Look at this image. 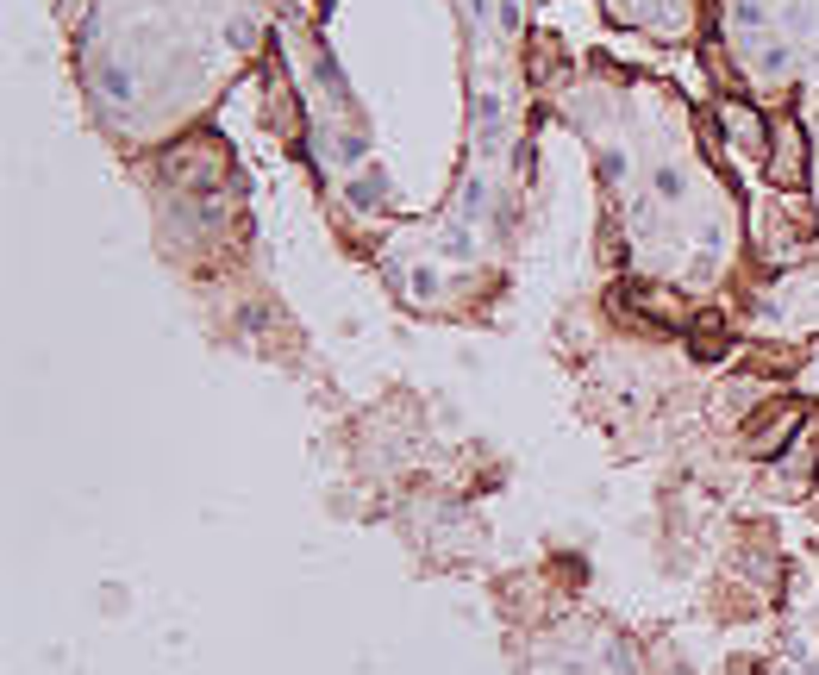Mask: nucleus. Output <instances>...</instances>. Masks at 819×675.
Returning <instances> with one entry per match:
<instances>
[{
  "label": "nucleus",
  "mask_w": 819,
  "mask_h": 675,
  "mask_svg": "<svg viewBox=\"0 0 819 675\" xmlns=\"http://www.w3.org/2000/svg\"><path fill=\"white\" fill-rule=\"evenodd\" d=\"M407 294L419 300V306H438V294H444V281H438V270H425V263H419V270L407 275Z\"/></svg>",
  "instance_id": "ddd939ff"
},
{
  "label": "nucleus",
  "mask_w": 819,
  "mask_h": 675,
  "mask_svg": "<svg viewBox=\"0 0 819 675\" xmlns=\"http://www.w3.org/2000/svg\"><path fill=\"white\" fill-rule=\"evenodd\" d=\"M657 194H663V200H688V175L676 169V163H663V169H657Z\"/></svg>",
  "instance_id": "4468645a"
},
{
  "label": "nucleus",
  "mask_w": 819,
  "mask_h": 675,
  "mask_svg": "<svg viewBox=\"0 0 819 675\" xmlns=\"http://www.w3.org/2000/svg\"><path fill=\"white\" fill-rule=\"evenodd\" d=\"M94 88H101V94H107L113 107H126V101L138 94V88H132V75H126L120 63H107V57H94Z\"/></svg>",
  "instance_id": "9d476101"
},
{
  "label": "nucleus",
  "mask_w": 819,
  "mask_h": 675,
  "mask_svg": "<svg viewBox=\"0 0 819 675\" xmlns=\"http://www.w3.org/2000/svg\"><path fill=\"white\" fill-rule=\"evenodd\" d=\"M526 69H532V82H539V88L563 75V50H556V38H532V57H526Z\"/></svg>",
  "instance_id": "9b49d317"
},
{
  "label": "nucleus",
  "mask_w": 819,
  "mask_h": 675,
  "mask_svg": "<svg viewBox=\"0 0 819 675\" xmlns=\"http://www.w3.org/2000/svg\"><path fill=\"white\" fill-rule=\"evenodd\" d=\"M807 169H814V126H801L795 113H776L770 156H763V182L776 194H807Z\"/></svg>",
  "instance_id": "f03ea898"
},
{
  "label": "nucleus",
  "mask_w": 819,
  "mask_h": 675,
  "mask_svg": "<svg viewBox=\"0 0 819 675\" xmlns=\"http://www.w3.org/2000/svg\"><path fill=\"white\" fill-rule=\"evenodd\" d=\"M501 120H507V107H501V94H476V144H482V156H494V138H501Z\"/></svg>",
  "instance_id": "6e6552de"
},
{
  "label": "nucleus",
  "mask_w": 819,
  "mask_h": 675,
  "mask_svg": "<svg viewBox=\"0 0 819 675\" xmlns=\"http://www.w3.org/2000/svg\"><path fill=\"white\" fill-rule=\"evenodd\" d=\"M438 251H444V257H457V263H469V257H476L469 219H457V213H450V219H438Z\"/></svg>",
  "instance_id": "1a4fd4ad"
},
{
  "label": "nucleus",
  "mask_w": 819,
  "mask_h": 675,
  "mask_svg": "<svg viewBox=\"0 0 819 675\" xmlns=\"http://www.w3.org/2000/svg\"><path fill=\"white\" fill-rule=\"evenodd\" d=\"M807 431V401H776V406H763L751 425H744V457L751 463H776L795 438Z\"/></svg>",
  "instance_id": "7ed1b4c3"
},
{
  "label": "nucleus",
  "mask_w": 819,
  "mask_h": 675,
  "mask_svg": "<svg viewBox=\"0 0 819 675\" xmlns=\"http://www.w3.org/2000/svg\"><path fill=\"white\" fill-rule=\"evenodd\" d=\"M482 213H488V182L469 175V182H463V200H457V219H482Z\"/></svg>",
  "instance_id": "f8f14e48"
},
{
  "label": "nucleus",
  "mask_w": 819,
  "mask_h": 675,
  "mask_svg": "<svg viewBox=\"0 0 819 675\" xmlns=\"http://www.w3.org/2000/svg\"><path fill=\"white\" fill-rule=\"evenodd\" d=\"M670 675H688V670H670Z\"/></svg>",
  "instance_id": "6ab92c4d"
},
{
  "label": "nucleus",
  "mask_w": 819,
  "mask_h": 675,
  "mask_svg": "<svg viewBox=\"0 0 819 675\" xmlns=\"http://www.w3.org/2000/svg\"><path fill=\"white\" fill-rule=\"evenodd\" d=\"M626 175V156L619 150H601V182H619Z\"/></svg>",
  "instance_id": "2eb2a0df"
},
{
  "label": "nucleus",
  "mask_w": 819,
  "mask_h": 675,
  "mask_svg": "<svg viewBox=\"0 0 819 675\" xmlns=\"http://www.w3.org/2000/svg\"><path fill=\"white\" fill-rule=\"evenodd\" d=\"M814 138H819V113H814Z\"/></svg>",
  "instance_id": "a211bd4d"
},
{
  "label": "nucleus",
  "mask_w": 819,
  "mask_h": 675,
  "mask_svg": "<svg viewBox=\"0 0 819 675\" xmlns=\"http://www.w3.org/2000/svg\"><path fill=\"white\" fill-rule=\"evenodd\" d=\"M776 382L770 376H751V369H738L719 395H713V419H726V425H751L757 413H763V395H770Z\"/></svg>",
  "instance_id": "20e7f679"
},
{
  "label": "nucleus",
  "mask_w": 819,
  "mask_h": 675,
  "mask_svg": "<svg viewBox=\"0 0 819 675\" xmlns=\"http://www.w3.org/2000/svg\"><path fill=\"white\" fill-rule=\"evenodd\" d=\"M457 6H463V19H469V25H482V19H488V0H457Z\"/></svg>",
  "instance_id": "f3484780"
},
{
  "label": "nucleus",
  "mask_w": 819,
  "mask_h": 675,
  "mask_svg": "<svg viewBox=\"0 0 819 675\" xmlns=\"http://www.w3.org/2000/svg\"><path fill=\"white\" fill-rule=\"evenodd\" d=\"M814 469H819L814 444H801V450L788 444V450L776 457V488H782V494H807V488H814Z\"/></svg>",
  "instance_id": "423d86ee"
},
{
  "label": "nucleus",
  "mask_w": 819,
  "mask_h": 675,
  "mask_svg": "<svg viewBox=\"0 0 819 675\" xmlns=\"http://www.w3.org/2000/svg\"><path fill=\"white\" fill-rule=\"evenodd\" d=\"M382 194H388V175H382V169H363L357 182H344L351 213H376V207H382Z\"/></svg>",
  "instance_id": "0eeeda50"
},
{
  "label": "nucleus",
  "mask_w": 819,
  "mask_h": 675,
  "mask_svg": "<svg viewBox=\"0 0 819 675\" xmlns=\"http://www.w3.org/2000/svg\"><path fill=\"white\" fill-rule=\"evenodd\" d=\"M801 363H807V351H795V344H744V369L751 376L776 382V376H795Z\"/></svg>",
  "instance_id": "39448f33"
},
{
  "label": "nucleus",
  "mask_w": 819,
  "mask_h": 675,
  "mask_svg": "<svg viewBox=\"0 0 819 675\" xmlns=\"http://www.w3.org/2000/svg\"><path fill=\"white\" fill-rule=\"evenodd\" d=\"M732 19H738V25H763V6H757V0H738Z\"/></svg>",
  "instance_id": "dca6fc26"
},
{
  "label": "nucleus",
  "mask_w": 819,
  "mask_h": 675,
  "mask_svg": "<svg viewBox=\"0 0 819 675\" xmlns=\"http://www.w3.org/2000/svg\"><path fill=\"white\" fill-rule=\"evenodd\" d=\"M156 169H163V182L175 194H226L232 150H226V138H213V132H188L156 156Z\"/></svg>",
  "instance_id": "f257e3e1"
}]
</instances>
